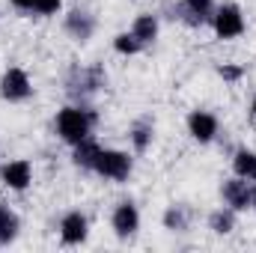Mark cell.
Listing matches in <instances>:
<instances>
[{
    "instance_id": "cell-13",
    "label": "cell",
    "mask_w": 256,
    "mask_h": 253,
    "mask_svg": "<svg viewBox=\"0 0 256 253\" xmlns=\"http://www.w3.org/2000/svg\"><path fill=\"white\" fill-rule=\"evenodd\" d=\"M131 33H134V39L146 48V45H152L155 39H158V15H152V12H143V15H137L134 18V24H131Z\"/></svg>"
},
{
    "instance_id": "cell-22",
    "label": "cell",
    "mask_w": 256,
    "mask_h": 253,
    "mask_svg": "<svg viewBox=\"0 0 256 253\" xmlns=\"http://www.w3.org/2000/svg\"><path fill=\"white\" fill-rule=\"evenodd\" d=\"M218 74H220L224 80H230V84H236V80H242V74H244V68H242V66H230V63H224V66H218Z\"/></svg>"
},
{
    "instance_id": "cell-10",
    "label": "cell",
    "mask_w": 256,
    "mask_h": 253,
    "mask_svg": "<svg viewBox=\"0 0 256 253\" xmlns=\"http://www.w3.org/2000/svg\"><path fill=\"white\" fill-rule=\"evenodd\" d=\"M110 226H114V232L120 236V238H131V236H137V230H140V212H137V206L126 200V202H120L116 208H114V214H110Z\"/></svg>"
},
{
    "instance_id": "cell-4",
    "label": "cell",
    "mask_w": 256,
    "mask_h": 253,
    "mask_svg": "<svg viewBox=\"0 0 256 253\" xmlns=\"http://www.w3.org/2000/svg\"><path fill=\"white\" fill-rule=\"evenodd\" d=\"M131 170H134V158L122 149H102L96 158V167H92V173H98L110 182H126Z\"/></svg>"
},
{
    "instance_id": "cell-23",
    "label": "cell",
    "mask_w": 256,
    "mask_h": 253,
    "mask_svg": "<svg viewBox=\"0 0 256 253\" xmlns=\"http://www.w3.org/2000/svg\"><path fill=\"white\" fill-rule=\"evenodd\" d=\"M250 114L256 116V96H254V104H250Z\"/></svg>"
},
{
    "instance_id": "cell-20",
    "label": "cell",
    "mask_w": 256,
    "mask_h": 253,
    "mask_svg": "<svg viewBox=\"0 0 256 253\" xmlns=\"http://www.w3.org/2000/svg\"><path fill=\"white\" fill-rule=\"evenodd\" d=\"M164 226L173 230V232L188 230V208H185V206H170V208L164 212Z\"/></svg>"
},
{
    "instance_id": "cell-9",
    "label": "cell",
    "mask_w": 256,
    "mask_h": 253,
    "mask_svg": "<svg viewBox=\"0 0 256 253\" xmlns=\"http://www.w3.org/2000/svg\"><path fill=\"white\" fill-rule=\"evenodd\" d=\"M0 179L9 190H27L33 185V164L27 158H15L0 167Z\"/></svg>"
},
{
    "instance_id": "cell-11",
    "label": "cell",
    "mask_w": 256,
    "mask_h": 253,
    "mask_svg": "<svg viewBox=\"0 0 256 253\" xmlns=\"http://www.w3.org/2000/svg\"><path fill=\"white\" fill-rule=\"evenodd\" d=\"M220 131V122L214 114L208 110H191L188 114V134H191L196 143H212Z\"/></svg>"
},
{
    "instance_id": "cell-17",
    "label": "cell",
    "mask_w": 256,
    "mask_h": 253,
    "mask_svg": "<svg viewBox=\"0 0 256 253\" xmlns=\"http://www.w3.org/2000/svg\"><path fill=\"white\" fill-rule=\"evenodd\" d=\"M232 170H236V176H242V179H248V182H256V152L254 149H236V155H232Z\"/></svg>"
},
{
    "instance_id": "cell-24",
    "label": "cell",
    "mask_w": 256,
    "mask_h": 253,
    "mask_svg": "<svg viewBox=\"0 0 256 253\" xmlns=\"http://www.w3.org/2000/svg\"><path fill=\"white\" fill-rule=\"evenodd\" d=\"M250 208L256 212V188H254V202H250Z\"/></svg>"
},
{
    "instance_id": "cell-15",
    "label": "cell",
    "mask_w": 256,
    "mask_h": 253,
    "mask_svg": "<svg viewBox=\"0 0 256 253\" xmlns=\"http://www.w3.org/2000/svg\"><path fill=\"white\" fill-rule=\"evenodd\" d=\"M128 140H131V146H134V152H146L149 146H152V140H155V126H152V120H137L131 131H128Z\"/></svg>"
},
{
    "instance_id": "cell-19",
    "label": "cell",
    "mask_w": 256,
    "mask_h": 253,
    "mask_svg": "<svg viewBox=\"0 0 256 253\" xmlns=\"http://www.w3.org/2000/svg\"><path fill=\"white\" fill-rule=\"evenodd\" d=\"M18 12H30V15H54L63 0H9Z\"/></svg>"
},
{
    "instance_id": "cell-5",
    "label": "cell",
    "mask_w": 256,
    "mask_h": 253,
    "mask_svg": "<svg viewBox=\"0 0 256 253\" xmlns=\"http://www.w3.org/2000/svg\"><path fill=\"white\" fill-rule=\"evenodd\" d=\"M0 96H3L6 102H12V104L27 102V98L33 96V80H30V74H27L21 66H9V68L0 74Z\"/></svg>"
},
{
    "instance_id": "cell-1",
    "label": "cell",
    "mask_w": 256,
    "mask_h": 253,
    "mask_svg": "<svg viewBox=\"0 0 256 253\" xmlns=\"http://www.w3.org/2000/svg\"><path fill=\"white\" fill-rule=\"evenodd\" d=\"M54 128L60 134V140H66L68 146L92 137V128H96V114L86 108V104H66L63 110L57 114Z\"/></svg>"
},
{
    "instance_id": "cell-18",
    "label": "cell",
    "mask_w": 256,
    "mask_h": 253,
    "mask_svg": "<svg viewBox=\"0 0 256 253\" xmlns=\"http://www.w3.org/2000/svg\"><path fill=\"white\" fill-rule=\"evenodd\" d=\"M18 230H21V220H18V214H15L12 208L0 206V248L12 244V242L18 238Z\"/></svg>"
},
{
    "instance_id": "cell-14",
    "label": "cell",
    "mask_w": 256,
    "mask_h": 253,
    "mask_svg": "<svg viewBox=\"0 0 256 253\" xmlns=\"http://www.w3.org/2000/svg\"><path fill=\"white\" fill-rule=\"evenodd\" d=\"M98 152H102V146H98L92 137H86V140H80V143H74V146H72V161H74V167H80V170H90V173H92Z\"/></svg>"
},
{
    "instance_id": "cell-3",
    "label": "cell",
    "mask_w": 256,
    "mask_h": 253,
    "mask_svg": "<svg viewBox=\"0 0 256 253\" xmlns=\"http://www.w3.org/2000/svg\"><path fill=\"white\" fill-rule=\"evenodd\" d=\"M212 30L218 39L230 42V39H238L244 30H248V21H244V12L238 3H220L214 6V15H212Z\"/></svg>"
},
{
    "instance_id": "cell-8",
    "label": "cell",
    "mask_w": 256,
    "mask_h": 253,
    "mask_svg": "<svg viewBox=\"0 0 256 253\" xmlns=\"http://www.w3.org/2000/svg\"><path fill=\"white\" fill-rule=\"evenodd\" d=\"M212 15H214V0H179L176 3V18L188 27L212 24Z\"/></svg>"
},
{
    "instance_id": "cell-7",
    "label": "cell",
    "mask_w": 256,
    "mask_h": 253,
    "mask_svg": "<svg viewBox=\"0 0 256 253\" xmlns=\"http://www.w3.org/2000/svg\"><path fill=\"white\" fill-rule=\"evenodd\" d=\"M86 236H90V220H86L84 212L72 208V212H66L63 218H60V242H63L66 248L84 244Z\"/></svg>"
},
{
    "instance_id": "cell-12",
    "label": "cell",
    "mask_w": 256,
    "mask_h": 253,
    "mask_svg": "<svg viewBox=\"0 0 256 253\" xmlns=\"http://www.w3.org/2000/svg\"><path fill=\"white\" fill-rule=\"evenodd\" d=\"M63 30L74 39V42H90L96 33V18L86 9H72L63 21Z\"/></svg>"
},
{
    "instance_id": "cell-16",
    "label": "cell",
    "mask_w": 256,
    "mask_h": 253,
    "mask_svg": "<svg viewBox=\"0 0 256 253\" xmlns=\"http://www.w3.org/2000/svg\"><path fill=\"white\" fill-rule=\"evenodd\" d=\"M236 214H238V212H232L230 206L214 208V212L208 214V230H212L214 236H230V232L236 230Z\"/></svg>"
},
{
    "instance_id": "cell-6",
    "label": "cell",
    "mask_w": 256,
    "mask_h": 253,
    "mask_svg": "<svg viewBox=\"0 0 256 253\" xmlns=\"http://www.w3.org/2000/svg\"><path fill=\"white\" fill-rule=\"evenodd\" d=\"M220 200H224V206H230L232 212H248L250 202H254V188H250V182L242 179V176L224 179V185H220Z\"/></svg>"
},
{
    "instance_id": "cell-2",
    "label": "cell",
    "mask_w": 256,
    "mask_h": 253,
    "mask_svg": "<svg viewBox=\"0 0 256 253\" xmlns=\"http://www.w3.org/2000/svg\"><path fill=\"white\" fill-rule=\"evenodd\" d=\"M108 86V74L102 66H72L66 74V92L78 102L96 96L98 90Z\"/></svg>"
},
{
    "instance_id": "cell-21",
    "label": "cell",
    "mask_w": 256,
    "mask_h": 253,
    "mask_svg": "<svg viewBox=\"0 0 256 253\" xmlns=\"http://www.w3.org/2000/svg\"><path fill=\"white\" fill-rule=\"evenodd\" d=\"M114 51L122 54V57H134V54L143 51V45H140V42L134 39V33L128 30V33H116V36H114Z\"/></svg>"
}]
</instances>
